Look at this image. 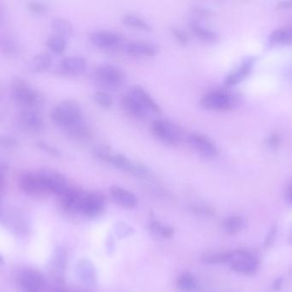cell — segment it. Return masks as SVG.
<instances>
[{"instance_id": "5bb4252c", "label": "cell", "mask_w": 292, "mask_h": 292, "mask_svg": "<svg viewBox=\"0 0 292 292\" xmlns=\"http://www.w3.org/2000/svg\"><path fill=\"white\" fill-rule=\"evenodd\" d=\"M254 62H256V59L253 57H249L244 59L239 67L232 69L226 76L225 84L228 87H233V86L241 83L251 73L252 69L254 68Z\"/></svg>"}, {"instance_id": "b9f144b4", "label": "cell", "mask_w": 292, "mask_h": 292, "mask_svg": "<svg viewBox=\"0 0 292 292\" xmlns=\"http://www.w3.org/2000/svg\"><path fill=\"white\" fill-rule=\"evenodd\" d=\"M292 8V1H282L277 5L278 10H289Z\"/></svg>"}, {"instance_id": "836d02e7", "label": "cell", "mask_w": 292, "mask_h": 292, "mask_svg": "<svg viewBox=\"0 0 292 292\" xmlns=\"http://www.w3.org/2000/svg\"><path fill=\"white\" fill-rule=\"evenodd\" d=\"M190 210L197 215L212 217L215 214L214 209L211 208L210 206L206 205V204H195V205L191 206Z\"/></svg>"}, {"instance_id": "d6986e66", "label": "cell", "mask_w": 292, "mask_h": 292, "mask_svg": "<svg viewBox=\"0 0 292 292\" xmlns=\"http://www.w3.org/2000/svg\"><path fill=\"white\" fill-rule=\"evenodd\" d=\"M110 193L114 202L122 208L132 209L136 207L137 199L131 191L119 186H113L111 188Z\"/></svg>"}, {"instance_id": "f6af8a7d", "label": "cell", "mask_w": 292, "mask_h": 292, "mask_svg": "<svg viewBox=\"0 0 292 292\" xmlns=\"http://www.w3.org/2000/svg\"><path fill=\"white\" fill-rule=\"evenodd\" d=\"M289 242H290V244H292V233L290 234V236H289Z\"/></svg>"}, {"instance_id": "7bdbcfd3", "label": "cell", "mask_w": 292, "mask_h": 292, "mask_svg": "<svg viewBox=\"0 0 292 292\" xmlns=\"http://www.w3.org/2000/svg\"><path fill=\"white\" fill-rule=\"evenodd\" d=\"M284 279L282 277L276 278V280L272 283V289L275 290H279L282 287Z\"/></svg>"}, {"instance_id": "74e56055", "label": "cell", "mask_w": 292, "mask_h": 292, "mask_svg": "<svg viewBox=\"0 0 292 292\" xmlns=\"http://www.w3.org/2000/svg\"><path fill=\"white\" fill-rule=\"evenodd\" d=\"M1 145L3 148L8 150L15 149L18 146V141L14 136L5 135L1 137Z\"/></svg>"}, {"instance_id": "d6a6232c", "label": "cell", "mask_w": 292, "mask_h": 292, "mask_svg": "<svg viewBox=\"0 0 292 292\" xmlns=\"http://www.w3.org/2000/svg\"><path fill=\"white\" fill-rule=\"evenodd\" d=\"M95 102L101 107L109 108L113 105V99L108 93L105 91H96L94 94Z\"/></svg>"}, {"instance_id": "d4e9b609", "label": "cell", "mask_w": 292, "mask_h": 292, "mask_svg": "<svg viewBox=\"0 0 292 292\" xmlns=\"http://www.w3.org/2000/svg\"><path fill=\"white\" fill-rule=\"evenodd\" d=\"M121 21L123 24L129 27H132V28L141 29V30H151V25L149 24V22L136 14H132V13L124 14L121 16Z\"/></svg>"}, {"instance_id": "ee69618b", "label": "cell", "mask_w": 292, "mask_h": 292, "mask_svg": "<svg viewBox=\"0 0 292 292\" xmlns=\"http://www.w3.org/2000/svg\"><path fill=\"white\" fill-rule=\"evenodd\" d=\"M52 292H79V291H72V290H66L64 288H57L55 290H52Z\"/></svg>"}, {"instance_id": "484cf974", "label": "cell", "mask_w": 292, "mask_h": 292, "mask_svg": "<svg viewBox=\"0 0 292 292\" xmlns=\"http://www.w3.org/2000/svg\"><path fill=\"white\" fill-rule=\"evenodd\" d=\"M232 251L207 252L202 256V261L208 265H220L229 263Z\"/></svg>"}, {"instance_id": "603a6c76", "label": "cell", "mask_w": 292, "mask_h": 292, "mask_svg": "<svg viewBox=\"0 0 292 292\" xmlns=\"http://www.w3.org/2000/svg\"><path fill=\"white\" fill-rule=\"evenodd\" d=\"M52 63L51 54L42 51L36 54L29 61L28 68L32 72H42L51 67Z\"/></svg>"}, {"instance_id": "f546056e", "label": "cell", "mask_w": 292, "mask_h": 292, "mask_svg": "<svg viewBox=\"0 0 292 292\" xmlns=\"http://www.w3.org/2000/svg\"><path fill=\"white\" fill-rule=\"evenodd\" d=\"M177 285L178 289L182 291H194L197 287V280L192 273L185 272L177 277Z\"/></svg>"}, {"instance_id": "8d00e7d4", "label": "cell", "mask_w": 292, "mask_h": 292, "mask_svg": "<svg viewBox=\"0 0 292 292\" xmlns=\"http://www.w3.org/2000/svg\"><path fill=\"white\" fill-rule=\"evenodd\" d=\"M27 7L31 12L36 13V14H42L46 12L48 6L46 3L41 2V1H28L27 3Z\"/></svg>"}, {"instance_id": "6da1fadb", "label": "cell", "mask_w": 292, "mask_h": 292, "mask_svg": "<svg viewBox=\"0 0 292 292\" xmlns=\"http://www.w3.org/2000/svg\"><path fill=\"white\" fill-rule=\"evenodd\" d=\"M97 159L138 178H147L150 176L149 168L144 165L133 161L124 154L116 152L107 146L98 147L94 150Z\"/></svg>"}, {"instance_id": "60d3db41", "label": "cell", "mask_w": 292, "mask_h": 292, "mask_svg": "<svg viewBox=\"0 0 292 292\" xmlns=\"http://www.w3.org/2000/svg\"><path fill=\"white\" fill-rule=\"evenodd\" d=\"M285 200L289 205L292 206V178L290 182H288L285 193Z\"/></svg>"}, {"instance_id": "d590c367", "label": "cell", "mask_w": 292, "mask_h": 292, "mask_svg": "<svg viewBox=\"0 0 292 292\" xmlns=\"http://www.w3.org/2000/svg\"><path fill=\"white\" fill-rule=\"evenodd\" d=\"M278 226L276 225L270 227L269 230L267 231L266 238H265L264 243H263V247L266 249H269L273 246L275 240L277 239Z\"/></svg>"}, {"instance_id": "4dcf8cb0", "label": "cell", "mask_w": 292, "mask_h": 292, "mask_svg": "<svg viewBox=\"0 0 292 292\" xmlns=\"http://www.w3.org/2000/svg\"><path fill=\"white\" fill-rule=\"evenodd\" d=\"M66 39L64 36L54 34L47 39L46 46L51 51L56 53H62L66 48Z\"/></svg>"}, {"instance_id": "5b68a950", "label": "cell", "mask_w": 292, "mask_h": 292, "mask_svg": "<svg viewBox=\"0 0 292 292\" xmlns=\"http://www.w3.org/2000/svg\"><path fill=\"white\" fill-rule=\"evenodd\" d=\"M18 186L23 192L30 195H44L51 193L48 180L43 170L22 175Z\"/></svg>"}, {"instance_id": "1f68e13d", "label": "cell", "mask_w": 292, "mask_h": 292, "mask_svg": "<svg viewBox=\"0 0 292 292\" xmlns=\"http://www.w3.org/2000/svg\"><path fill=\"white\" fill-rule=\"evenodd\" d=\"M3 51L8 55H15L19 50L17 42L12 36L6 35L2 38L1 42Z\"/></svg>"}, {"instance_id": "3957f363", "label": "cell", "mask_w": 292, "mask_h": 292, "mask_svg": "<svg viewBox=\"0 0 292 292\" xmlns=\"http://www.w3.org/2000/svg\"><path fill=\"white\" fill-rule=\"evenodd\" d=\"M13 99L23 108H34L42 103V95L38 90L22 78H14L10 85Z\"/></svg>"}, {"instance_id": "f35d334b", "label": "cell", "mask_w": 292, "mask_h": 292, "mask_svg": "<svg viewBox=\"0 0 292 292\" xmlns=\"http://www.w3.org/2000/svg\"><path fill=\"white\" fill-rule=\"evenodd\" d=\"M172 33H173L175 38L179 41L180 43L182 44V45H186L188 43L189 38H188L186 33H185L184 31L181 30L179 28H173Z\"/></svg>"}, {"instance_id": "ba28073f", "label": "cell", "mask_w": 292, "mask_h": 292, "mask_svg": "<svg viewBox=\"0 0 292 292\" xmlns=\"http://www.w3.org/2000/svg\"><path fill=\"white\" fill-rule=\"evenodd\" d=\"M203 107L210 111H228L236 104L235 98L226 91L213 90L203 95L200 100Z\"/></svg>"}, {"instance_id": "e575fe53", "label": "cell", "mask_w": 292, "mask_h": 292, "mask_svg": "<svg viewBox=\"0 0 292 292\" xmlns=\"http://www.w3.org/2000/svg\"><path fill=\"white\" fill-rule=\"evenodd\" d=\"M35 146L38 148L41 151L45 152L46 154H50L51 156L60 157L61 156V152L59 151V149H57L56 147L50 145L46 141H37L35 142Z\"/></svg>"}, {"instance_id": "ac0fdd59", "label": "cell", "mask_w": 292, "mask_h": 292, "mask_svg": "<svg viewBox=\"0 0 292 292\" xmlns=\"http://www.w3.org/2000/svg\"><path fill=\"white\" fill-rule=\"evenodd\" d=\"M121 105L123 106V110L134 118H144L149 115V111L147 110L131 93H127L126 95H123L121 99Z\"/></svg>"}, {"instance_id": "83f0119b", "label": "cell", "mask_w": 292, "mask_h": 292, "mask_svg": "<svg viewBox=\"0 0 292 292\" xmlns=\"http://www.w3.org/2000/svg\"><path fill=\"white\" fill-rule=\"evenodd\" d=\"M149 228L153 233L162 239H171L174 235V229L172 226L164 225L155 218L149 221Z\"/></svg>"}, {"instance_id": "277c9868", "label": "cell", "mask_w": 292, "mask_h": 292, "mask_svg": "<svg viewBox=\"0 0 292 292\" xmlns=\"http://www.w3.org/2000/svg\"><path fill=\"white\" fill-rule=\"evenodd\" d=\"M229 266L234 272L246 276H253L259 270L261 260L254 252L249 249H236L232 251Z\"/></svg>"}, {"instance_id": "52a82bcc", "label": "cell", "mask_w": 292, "mask_h": 292, "mask_svg": "<svg viewBox=\"0 0 292 292\" xmlns=\"http://www.w3.org/2000/svg\"><path fill=\"white\" fill-rule=\"evenodd\" d=\"M151 131L157 138L169 145H177L182 133L176 124L166 119H155L151 123Z\"/></svg>"}, {"instance_id": "2e32d148", "label": "cell", "mask_w": 292, "mask_h": 292, "mask_svg": "<svg viewBox=\"0 0 292 292\" xmlns=\"http://www.w3.org/2000/svg\"><path fill=\"white\" fill-rule=\"evenodd\" d=\"M129 93H131V95H133L139 102H141V105H143L149 112L157 114L161 113V107L156 102V100H154V98L149 95V92L140 85H133L130 88Z\"/></svg>"}, {"instance_id": "4316f807", "label": "cell", "mask_w": 292, "mask_h": 292, "mask_svg": "<svg viewBox=\"0 0 292 292\" xmlns=\"http://www.w3.org/2000/svg\"><path fill=\"white\" fill-rule=\"evenodd\" d=\"M51 28L59 35L70 36L74 33V27L70 21L64 17H55L51 23Z\"/></svg>"}, {"instance_id": "9a60e30c", "label": "cell", "mask_w": 292, "mask_h": 292, "mask_svg": "<svg viewBox=\"0 0 292 292\" xmlns=\"http://www.w3.org/2000/svg\"><path fill=\"white\" fill-rule=\"evenodd\" d=\"M87 68V60L82 56L65 57L59 62V71L63 74L80 75L83 73Z\"/></svg>"}, {"instance_id": "e0dca14e", "label": "cell", "mask_w": 292, "mask_h": 292, "mask_svg": "<svg viewBox=\"0 0 292 292\" xmlns=\"http://www.w3.org/2000/svg\"><path fill=\"white\" fill-rule=\"evenodd\" d=\"M124 49L127 53L137 57H154L158 51V48L155 45L143 41L129 42L126 44Z\"/></svg>"}, {"instance_id": "bcb514c9", "label": "cell", "mask_w": 292, "mask_h": 292, "mask_svg": "<svg viewBox=\"0 0 292 292\" xmlns=\"http://www.w3.org/2000/svg\"><path fill=\"white\" fill-rule=\"evenodd\" d=\"M291 273H292V268H291Z\"/></svg>"}, {"instance_id": "9c48e42d", "label": "cell", "mask_w": 292, "mask_h": 292, "mask_svg": "<svg viewBox=\"0 0 292 292\" xmlns=\"http://www.w3.org/2000/svg\"><path fill=\"white\" fill-rule=\"evenodd\" d=\"M16 284L22 292H46V279L36 270H23L16 278Z\"/></svg>"}, {"instance_id": "ffe728a7", "label": "cell", "mask_w": 292, "mask_h": 292, "mask_svg": "<svg viewBox=\"0 0 292 292\" xmlns=\"http://www.w3.org/2000/svg\"><path fill=\"white\" fill-rule=\"evenodd\" d=\"M246 226V221L239 215L229 216L222 222V230L226 235L233 236L241 232Z\"/></svg>"}, {"instance_id": "30bf717a", "label": "cell", "mask_w": 292, "mask_h": 292, "mask_svg": "<svg viewBox=\"0 0 292 292\" xmlns=\"http://www.w3.org/2000/svg\"><path fill=\"white\" fill-rule=\"evenodd\" d=\"M90 41L97 47L105 50H113L122 45L123 36L118 31L100 29L90 33Z\"/></svg>"}, {"instance_id": "7c38bea8", "label": "cell", "mask_w": 292, "mask_h": 292, "mask_svg": "<svg viewBox=\"0 0 292 292\" xmlns=\"http://www.w3.org/2000/svg\"><path fill=\"white\" fill-rule=\"evenodd\" d=\"M18 123L28 133H40L45 128L43 118L33 108H23L18 115Z\"/></svg>"}, {"instance_id": "8992f818", "label": "cell", "mask_w": 292, "mask_h": 292, "mask_svg": "<svg viewBox=\"0 0 292 292\" xmlns=\"http://www.w3.org/2000/svg\"><path fill=\"white\" fill-rule=\"evenodd\" d=\"M95 77L100 84L111 88L120 87L126 81L124 70L111 64H101L97 66L95 70Z\"/></svg>"}, {"instance_id": "7a4b0ae2", "label": "cell", "mask_w": 292, "mask_h": 292, "mask_svg": "<svg viewBox=\"0 0 292 292\" xmlns=\"http://www.w3.org/2000/svg\"><path fill=\"white\" fill-rule=\"evenodd\" d=\"M51 118L65 131L85 122L81 105L72 99H65L54 105L51 108Z\"/></svg>"}, {"instance_id": "7402d4cb", "label": "cell", "mask_w": 292, "mask_h": 292, "mask_svg": "<svg viewBox=\"0 0 292 292\" xmlns=\"http://www.w3.org/2000/svg\"><path fill=\"white\" fill-rule=\"evenodd\" d=\"M190 27L191 32L200 41L208 42V43H214L216 41H218V33H215L214 31L211 30L209 28H205L198 22L193 21L190 23Z\"/></svg>"}, {"instance_id": "cb8c5ba5", "label": "cell", "mask_w": 292, "mask_h": 292, "mask_svg": "<svg viewBox=\"0 0 292 292\" xmlns=\"http://www.w3.org/2000/svg\"><path fill=\"white\" fill-rule=\"evenodd\" d=\"M65 263H66V254L64 249L62 248L57 249L51 267H52L54 278L58 282L61 283L63 281Z\"/></svg>"}, {"instance_id": "f1b7e54d", "label": "cell", "mask_w": 292, "mask_h": 292, "mask_svg": "<svg viewBox=\"0 0 292 292\" xmlns=\"http://www.w3.org/2000/svg\"><path fill=\"white\" fill-rule=\"evenodd\" d=\"M269 41L272 44L290 45L292 44V28L275 29L270 33Z\"/></svg>"}, {"instance_id": "44dd1931", "label": "cell", "mask_w": 292, "mask_h": 292, "mask_svg": "<svg viewBox=\"0 0 292 292\" xmlns=\"http://www.w3.org/2000/svg\"><path fill=\"white\" fill-rule=\"evenodd\" d=\"M77 275L80 280L86 285H94L95 284V269L92 262L88 260H81L77 267Z\"/></svg>"}, {"instance_id": "8fae6325", "label": "cell", "mask_w": 292, "mask_h": 292, "mask_svg": "<svg viewBox=\"0 0 292 292\" xmlns=\"http://www.w3.org/2000/svg\"><path fill=\"white\" fill-rule=\"evenodd\" d=\"M105 204V197L99 193L83 192L77 213L86 217H95L101 213Z\"/></svg>"}, {"instance_id": "4fadbf2b", "label": "cell", "mask_w": 292, "mask_h": 292, "mask_svg": "<svg viewBox=\"0 0 292 292\" xmlns=\"http://www.w3.org/2000/svg\"><path fill=\"white\" fill-rule=\"evenodd\" d=\"M188 142L202 156L212 159L218 155V149L210 139L199 133H191L188 136Z\"/></svg>"}, {"instance_id": "ab89813d", "label": "cell", "mask_w": 292, "mask_h": 292, "mask_svg": "<svg viewBox=\"0 0 292 292\" xmlns=\"http://www.w3.org/2000/svg\"><path fill=\"white\" fill-rule=\"evenodd\" d=\"M267 143L268 146L276 148L280 143V137L278 134H272L267 138Z\"/></svg>"}]
</instances>
